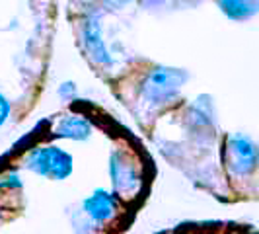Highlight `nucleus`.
<instances>
[{
	"mask_svg": "<svg viewBox=\"0 0 259 234\" xmlns=\"http://www.w3.org/2000/svg\"><path fill=\"white\" fill-rule=\"evenodd\" d=\"M255 144L247 137H232L226 141V166L236 174H247L255 168Z\"/></svg>",
	"mask_w": 259,
	"mask_h": 234,
	"instance_id": "obj_3",
	"label": "nucleus"
},
{
	"mask_svg": "<svg viewBox=\"0 0 259 234\" xmlns=\"http://www.w3.org/2000/svg\"><path fill=\"white\" fill-rule=\"evenodd\" d=\"M111 176H113V183L119 191L127 193L133 191L139 183V174L133 162H127L123 156L115 154L111 158Z\"/></svg>",
	"mask_w": 259,
	"mask_h": 234,
	"instance_id": "obj_6",
	"label": "nucleus"
},
{
	"mask_svg": "<svg viewBox=\"0 0 259 234\" xmlns=\"http://www.w3.org/2000/svg\"><path fill=\"white\" fill-rule=\"evenodd\" d=\"M185 78V72L178 68H154L143 86L144 96L152 104H168L178 94Z\"/></svg>",
	"mask_w": 259,
	"mask_h": 234,
	"instance_id": "obj_2",
	"label": "nucleus"
},
{
	"mask_svg": "<svg viewBox=\"0 0 259 234\" xmlns=\"http://www.w3.org/2000/svg\"><path fill=\"white\" fill-rule=\"evenodd\" d=\"M222 12L228 14L230 18H247L257 10V4L255 2H221Z\"/></svg>",
	"mask_w": 259,
	"mask_h": 234,
	"instance_id": "obj_8",
	"label": "nucleus"
},
{
	"mask_svg": "<svg viewBox=\"0 0 259 234\" xmlns=\"http://www.w3.org/2000/svg\"><path fill=\"white\" fill-rule=\"evenodd\" d=\"M92 125L84 117H66L65 121L55 129V135L66 137V139H74V141H84L90 137Z\"/></svg>",
	"mask_w": 259,
	"mask_h": 234,
	"instance_id": "obj_7",
	"label": "nucleus"
},
{
	"mask_svg": "<svg viewBox=\"0 0 259 234\" xmlns=\"http://www.w3.org/2000/svg\"><path fill=\"white\" fill-rule=\"evenodd\" d=\"M82 43L84 49L90 55L92 61H96L98 65H109L111 59L107 55L104 41H102V33H100V26L96 24V20H86L84 22V29H82Z\"/></svg>",
	"mask_w": 259,
	"mask_h": 234,
	"instance_id": "obj_4",
	"label": "nucleus"
},
{
	"mask_svg": "<svg viewBox=\"0 0 259 234\" xmlns=\"http://www.w3.org/2000/svg\"><path fill=\"white\" fill-rule=\"evenodd\" d=\"M84 211L90 215L96 222H105L109 221L113 215H115V197L104 191V189H98L84 201Z\"/></svg>",
	"mask_w": 259,
	"mask_h": 234,
	"instance_id": "obj_5",
	"label": "nucleus"
},
{
	"mask_svg": "<svg viewBox=\"0 0 259 234\" xmlns=\"http://www.w3.org/2000/svg\"><path fill=\"white\" fill-rule=\"evenodd\" d=\"M27 166L33 172H37L39 176H45L51 180H65L72 172V158L57 146H41L29 154Z\"/></svg>",
	"mask_w": 259,
	"mask_h": 234,
	"instance_id": "obj_1",
	"label": "nucleus"
},
{
	"mask_svg": "<svg viewBox=\"0 0 259 234\" xmlns=\"http://www.w3.org/2000/svg\"><path fill=\"white\" fill-rule=\"evenodd\" d=\"M8 113H10V104H8V100L0 94V125L8 119Z\"/></svg>",
	"mask_w": 259,
	"mask_h": 234,
	"instance_id": "obj_9",
	"label": "nucleus"
}]
</instances>
